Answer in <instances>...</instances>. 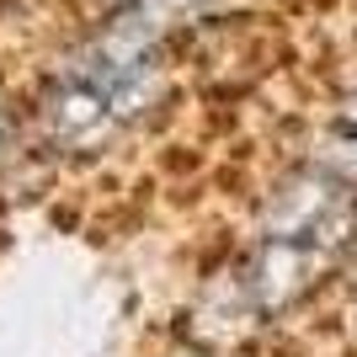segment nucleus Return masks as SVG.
<instances>
[{
    "instance_id": "1",
    "label": "nucleus",
    "mask_w": 357,
    "mask_h": 357,
    "mask_svg": "<svg viewBox=\"0 0 357 357\" xmlns=\"http://www.w3.org/2000/svg\"><path fill=\"white\" fill-rule=\"evenodd\" d=\"M54 134L64 139V144H96V139L112 128V107H107V96L96 86H86V80H70V86L54 96Z\"/></svg>"
}]
</instances>
